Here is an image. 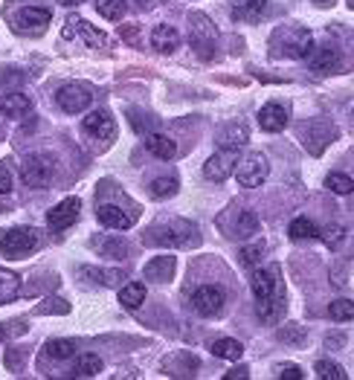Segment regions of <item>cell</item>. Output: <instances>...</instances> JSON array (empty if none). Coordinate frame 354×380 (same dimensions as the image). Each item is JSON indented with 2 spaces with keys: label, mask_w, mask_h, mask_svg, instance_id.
Masks as SVG:
<instances>
[{
  "label": "cell",
  "mask_w": 354,
  "mask_h": 380,
  "mask_svg": "<svg viewBox=\"0 0 354 380\" xmlns=\"http://www.w3.org/2000/svg\"><path fill=\"white\" fill-rule=\"evenodd\" d=\"M146 241L154 247H198L201 233H198V226L186 218H166V221L151 226Z\"/></svg>",
  "instance_id": "1"
},
{
  "label": "cell",
  "mask_w": 354,
  "mask_h": 380,
  "mask_svg": "<svg viewBox=\"0 0 354 380\" xmlns=\"http://www.w3.org/2000/svg\"><path fill=\"white\" fill-rule=\"evenodd\" d=\"M313 50V35L297 24H285L270 35V55L273 59H305Z\"/></svg>",
  "instance_id": "2"
},
{
  "label": "cell",
  "mask_w": 354,
  "mask_h": 380,
  "mask_svg": "<svg viewBox=\"0 0 354 380\" xmlns=\"http://www.w3.org/2000/svg\"><path fill=\"white\" fill-rule=\"evenodd\" d=\"M38 247V233L32 226H9L0 233V253L6 258H24Z\"/></svg>",
  "instance_id": "3"
},
{
  "label": "cell",
  "mask_w": 354,
  "mask_h": 380,
  "mask_svg": "<svg viewBox=\"0 0 354 380\" xmlns=\"http://www.w3.org/2000/svg\"><path fill=\"white\" fill-rule=\"evenodd\" d=\"M215 27L206 15H194L192 17V32H189V44L192 50L198 52V59L201 61H209L212 55H215Z\"/></svg>",
  "instance_id": "4"
},
{
  "label": "cell",
  "mask_w": 354,
  "mask_h": 380,
  "mask_svg": "<svg viewBox=\"0 0 354 380\" xmlns=\"http://www.w3.org/2000/svg\"><path fill=\"white\" fill-rule=\"evenodd\" d=\"M55 175V160L50 154H29L21 163V177L32 189H44Z\"/></svg>",
  "instance_id": "5"
},
{
  "label": "cell",
  "mask_w": 354,
  "mask_h": 380,
  "mask_svg": "<svg viewBox=\"0 0 354 380\" xmlns=\"http://www.w3.org/2000/svg\"><path fill=\"white\" fill-rule=\"evenodd\" d=\"M270 175V163L264 154H247L239 166H235V177H239V186L244 189H255V186H264Z\"/></svg>",
  "instance_id": "6"
},
{
  "label": "cell",
  "mask_w": 354,
  "mask_h": 380,
  "mask_svg": "<svg viewBox=\"0 0 354 380\" xmlns=\"http://www.w3.org/2000/svg\"><path fill=\"white\" fill-rule=\"evenodd\" d=\"M221 226H224V235H229V238H253L255 233L262 230V224H259V218H255V212L253 209H235L232 215H224L221 218Z\"/></svg>",
  "instance_id": "7"
},
{
  "label": "cell",
  "mask_w": 354,
  "mask_h": 380,
  "mask_svg": "<svg viewBox=\"0 0 354 380\" xmlns=\"http://www.w3.org/2000/svg\"><path fill=\"white\" fill-rule=\"evenodd\" d=\"M224 305H227V293L218 284H201V288L192 293V308L201 316H218L224 311Z\"/></svg>",
  "instance_id": "8"
},
{
  "label": "cell",
  "mask_w": 354,
  "mask_h": 380,
  "mask_svg": "<svg viewBox=\"0 0 354 380\" xmlns=\"http://www.w3.org/2000/svg\"><path fill=\"white\" fill-rule=\"evenodd\" d=\"M55 102H58V108H62L64 113H82V110L90 108L93 93L85 85H64V87H58Z\"/></svg>",
  "instance_id": "9"
},
{
  "label": "cell",
  "mask_w": 354,
  "mask_h": 380,
  "mask_svg": "<svg viewBox=\"0 0 354 380\" xmlns=\"http://www.w3.org/2000/svg\"><path fill=\"white\" fill-rule=\"evenodd\" d=\"M235 166H239V151H235V148H221V151H215V154L206 160L204 175L209 180H215V183H221V180H227L235 172Z\"/></svg>",
  "instance_id": "10"
},
{
  "label": "cell",
  "mask_w": 354,
  "mask_h": 380,
  "mask_svg": "<svg viewBox=\"0 0 354 380\" xmlns=\"http://www.w3.org/2000/svg\"><path fill=\"white\" fill-rule=\"evenodd\" d=\"M282 273H279V264H270V268H262L255 270L253 279H250V288H253V296L255 302L259 299H267L273 293H282Z\"/></svg>",
  "instance_id": "11"
},
{
  "label": "cell",
  "mask_w": 354,
  "mask_h": 380,
  "mask_svg": "<svg viewBox=\"0 0 354 380\" xmlns=\"http://www.w3.org/2000/svg\"><path fill=\"white\" fill-rule=\"evenodd\" d=\"M78 212H82V200L78 198H64L58 206H52L47 212V224L52 226V230H67V226H73L78 221Z\"/></svg>",
  "instance_id": "12"
},
{
  "label": "cell",
  "mask_w": 354,
  "mask_h": 380,
  "mask_svg": "<svg viewBox=\"0 0 354 380\" xmlns=\"http://www.w3.org/2000/svg\"><path fill=\"white\" fill-rule=\"evenodd\" d=\"M85 134L96 137V140H113L116 134V122L108 110H90L85 117Z\"/></svg>",
  "instance_id": "13"
},
{
  "label": "cell",
  "mask_w": 354,
  "mask_h": 380,
  "mask_svg": "<svg viewBox=\"0 0 354 380\" xmlns=\"http://www.w3.org/2000/svg\"><path fill=\"white\" fill-rule=\"evenodd\" d=\"M259 125L267 134H279L288 125V108L279 105V102H267L262 110H259Z\"/></svg>",
  "instance_id": "14"
},
{
  "label": "cell",
  "mask_w": 354,
  "mask_h": 380,
  "mask_svg": "<svg viewBox=\"0 0 354 380\" xmlns=\"http://www.w3.org/2000/svg\"><path fill=\"white\" fill-rule=\"evenodd\" d=\"M343 67V55L337 47H320L317 52L311 55V70L317 75H328V73H337Z\"/></svg>",
  "instance_id": "15"
},
{
  "label": "cell",
  "mask_w": 354,
  "mask_h": 380,
  "mask_svg": "<svg viewBox=\"0 0 354 380\" xmlns=\"http://www.w3.org/2000/svg\"><path fill=\"white\" fill-rule=\"evenodd\" d=\"M96 218H99L102 226H108V230H128V226L134 224V215H128L125 209H120L116 203H102L99 209H96Z\"/></svg>",
  "instance_id": "16"
},
{
  "label": "cell",
  "mask_w": 354,
  "mask_h": 380,
  "mask_svg": "<svg viewBox=\"0 0 354 380\" xmlns=\"http://www.w3.org/2000/svg\"><path fill=\"white\" fill-rule=\"evenodd\" d=\"M151 47L163 55H171L177 47H180V32H177L171 24H157L151 32Z\"/></svg>",
  "instance_id": "17"
},
{
  "label": "cell",
  "mask_w": 354,
  "mask_h": 380,
  "mask_svg": "<svg viewBox=\"0 0 354 380\" xmlns=\"http://www.w3.org/2000/svg\"><path fill=\"white\" fill-rule=\"evenodd\" d=\"M50 9L44 6H24L17 12V29H27V32H41L50 24Z\"/></svg>",
  "instance_id": "18"
},
{
  "label": "cell",
  "mask_w": 354,
  "mask_h": 380,
  "mask_svg": "<svg viewBox=\"0 0 354 380\" xmlns=\"http://www.w3.org/2000/svg\"><path fill=\"white\" fill-rule=\"evenodd\" d=\"M143 276H146L148 282H157V284L169 282V279L174 276V256H157V258H151V261L146 264Z\"/></svg>",
  "instance_id": "19"
},
{
  "label": "cell",
  "mask_w": 354,
  "mask_h": 380,
  "mask_svg": "<svg viewBox=\"0 0 354 380\" xmlns=\"http://www.w3.org/2000/svg\"><path fill=\"white\" fill-rule=\"evenodd\" d=\"M194 369H198V360H194L192 354H186V351H180V354H171V357H166L163 360V372L166 374H171V377H192L194 374Z\"/></svg>",
  "instance_id": "20"
},
{
  "label": "cell",
  "mask_w": 354,
  "mask_h": 380,
  "mask_svg": "<svg viewBox=\"0 0 354 380\" xmlns=\"http://www.w3.org/2000/svg\"><path fill=\"white\" fill-rule=\"evenodd\" d=\"M146 151L157 160H174L177 157V145L166 134H146Z\"/></svg>",
  "instance_id": "21"
},
{
  "label": "cell",
  "mask_w": 354,
  "mask_h": 380,
  "mask_svg": "<svg viewBox=\"0 0 354 380\" xmlns=\"http://www.w3.org/2000/svg\"><path fill=\"white\" fill-rule=\"evenodd\" d=\"M255 314H259V319L267 322V326L279 322V316L285 314V299H282V293H273V296H267V299H259V302H255Z\"/></svg>",
  "instance_id": "22"
},
{
  "label": "cell",
  "mask_w": 354,
  "mask_h": 380,
  "mask_svg": "<svg viewBox=\"0 0 354 380\" xmlns=\"http://www.w3.org/2000/svg\"><path fill=\"white\" fill-rule=\"evenodd\" d=\"M0 113L9 119H21L24 113H29V96L27 93H6L0 99Z\"/></svg>",
  "instance_id": "23"
},
{
  "label": "cell",
  "mask_w": 354,
  "mask_h": 380,
  "mask_svg": "<svg viewBox=\"0 0 354 380\" xmlns=\"http://www.w3.org/2000/svg\"><path fill=\"white\" fill-rule=\"evenodd\" d=\"M247 140H250V134H247L244 125H227L221 134H218V145L221 148H235V151H239Z\"/></svg>",
  "instance_id": "24"
},
{
  "label": "cell",
  "mask_w": 354,
  "mask_h": 380,
  "mask_svg": "<svg viewBox=\"0 0 354 380\" xmlns=\"http://www.w3.org/2000/svg\"><path fill=\"white\" fill-rule=\"evenodd\" d=\"M288 235L293 241H308V238H317L320 235V226L313 224L311 218H293L288 226Z\"/></svg>",
  "instance_id": "25"
},
{
  "label": "cell",
  "mask_w": 354,
  "mask_h": 380,
  "mask_svg": "<svg viewBox=\"0 0 354 380\" xmlns=\"http://www.w3.org/2000/svg\"><path fill=\"white\" fill-rule=\"evenodd\" d=\"M120 302L128 308V311H136L146 302V284L143 282H131L120 291Z\"/></svg>",
  "instance_id": "26"
},
{
  "label": "cell",
  "mask_w": 354,
  "mask_h": 380,
  "mask_svg": "<svg viewBox=\"0 0 354 380\" xmlns=\"http://www.w3.org/2000/svg\"><path fill=\"white\" fill-rule=\"evenodd\" d=\"M17 293H21V279H17L12 270H3V268H0V305L12 302Z\"/></svg>",
  "instance_id": "27"
},
{
  "label": "cell",
  "mask_w": 354,
  "mask_h": 380,
  "mask_svg": "<svg viewBox=\"0 0 354 380\" xmlns=\"http://www.w3.org/2000/svg\"><path fill=\"white\" fill-rule=\"evenodd\" d=\"M96 12L108 17V21H122L128 12V3L125 0H96Z\"/></svg>",
  "instance_id": "28"
},
{
  "label": "cell",
  "mask_w": 354,
  "mask_h": 380,
  "mask_svg": "<svg viewBox=\"0 0 354 380\" xmlns=\"http://www.w3.org/2000/svg\"><path fill=\"white\" fill-rule=\"evenodd\" d=\"M212 354L215 357H221V360H241V354H244V346L239 343V339H218V343L212 346Z\"/></svg>",
  "instance_id": "29"
},
{
  "label": "cell",
  "mask_w": 354,
  "mask_h": 380,
  "mask_svg": "<svg viewBox=\"0 0 354 380\" xmlns=\"http://www.w3.org/2000/svg\"><path fill=\"white\" fill-rule=\"evenodd\" d=\"M99 372H102V360L96 354H82L76 360V369H73L76 377H96Z\"/></svg>",
  "instance_id": "30"
},
{
  "label": "cell",
  "mask_w": 354,
  "mask_h": 380,
  "mask_svg": "<svg viewBox=\"0 0 354 380\" xmlns=\"http://www.w3.org/2000/svg\"><path fill=\"white\" fill-rule=\"evenodd\" d=\"M177 177H171V175H166V177H154L151 180V195L157 198V200H166V198H174L177 195Z\"/></svg>",
  "instance_id": "31"
},
{
  "label": "cell",
  "mask_w": 354,
  "mask_h": 380,
  "mask_svg": "<svg viewBox=\"0 0 354 380\" xmlns=\"http://www.w3.org/2000/svg\"><path fill=\"white\" fill-rule=\"evenodd\" d=\"M313 372H317V377L323 380H346V369L340 363H334V360H317V366H313Z\"/></svg>",
  "instance_id": "32"
},
{
  "label": "cell",
  "mask_w": 354,
  "mask_h": 380,
  "mask_svg": "<svg viewBox=\"0 0 354 380\" xmlns=\"http://www.w3.org/2000/svg\"><path fill=\"white\" fill-rule=\"evenodd\" d=\"M328 316L334 322H348L354 319V302L351 299H334L331 305H328Z\"/></svg>",
  "instance_id": "33"
},
{
  "label": "cell",
  "mask_w": 354,
  "mask_h": 380,
  "mask_svg": "<svg viewBox=\"0 0 354 380\" xmlns=\"http://www.w3.org/2000/svg\"><path fill=\"white\" fill-rule=\"evenodd\" d=\"M325 186L331 189L334 195H351V192H354V180H351L348 175H340V172H331V175L325 177Z\"/></svg>",
  "instance_id": "34"
},
{
  "label": "cell",
  "mask_w": 354,
  "mask_h": 380,
  "mask_svg": "<svg viewBox=\"0 0 354 380\" xmlns=\"http://www.w3.org/2000/svg\"><path fill=\"white\" fill-rule=\"evenodd\" d=\"M47 354L55 357V360H70L76 354V343H73V339H50Z\"/></svg>",
  "instance_id": "35"
},
{
  "label": "cell",
  "mask_w": 354,
  "mask_h": 380,
  "mask_svg": "<svg viewBox=\"0 0 354 380\" xmlns=\"http://www.w3.org/2000/svg\"><path fill=\"white\" fill-rule=\"evenodd\" d=\"M82 276H90V279H96V282H102V284H111V288H116L122 279H125V273L122 270H93V268H85L82 270Z\"/></svg>",
  "instance_id": "36"
},
{
  "label": "cell",
  "mask_w": 354,
  "mask_h": 380,
  "mask_svg": "<svg viewBox=\"0 0 354 380\" xmlns=\"http://www.w3.org/2000/svg\"><path fill=\"white\" fill-rule=\"evenodd\" d=\"M76 32H82V38H85V44L87 47H105V32H99V29H93L90 24H85L82 17H78V27H76Z\"/></svg>",
  "instance_id": "37"
},
{
  "label": "cell",
  "mask_w": 354,
  "mask_h": 380,
  "mask_svg": "<svg viewBox=\"0 0 354 380\" xmlns=\"http://www.w3.org/2000/svg\"><path fill=\"white\" fill-rule=\"evenodd\" d=\"M241 264L244 268H255V264L262 261V256H264V241H255V244H247V247H241Z\"/></svg>",
  "instance_id": "38"
},
{
  "label": "cell",
  "mask_w": 354,
  "mask_h": 380,
  "mask_svg": "<svg viewBox=\"0 0 354 380\" xmlns=\"http://www.w3.org/2000/svg\"><path fill=\"white\" fill-rule=\"evenodd\" d=\"M96 247H99V253H102V256H108V258H125V253H128L125 241H116V238L96 241Z\"/></svg>",
  "instance_id": "39"
},
{
  "label": "cell",
  "mask_w": 354,
  "mask_h": 380,
  "mask_svg": "<svg viewBox=\"0 0 354 380\" xmlns=\"http://www.w3.org/2000/svg\"><path fill=\"white\" fill-rule=\"evenodd\" d=\"M267 6V0H235V15H241V17H255V15H262Z\"/></svg>",
  "instance_id": "40"
},
{
  "label": "cell",
  "mask_w": 354,
  "mask_h": 380,
  "mask_svg": "<svg viewBox=\"0 0 354 380\" xmlns=\"http://www.w3.org/2000/svg\"><path fill=\"white\" fill-rule=\"evenodd\" d=\"M317 238H323L328 247H337V244L346 238V230H343L340 224H331V226H325V230H320V235H317Z\"/></svg>",
  "instance_id": "41"
},
{
  "label": "cell",
  "mask_w": 354,
  "mask_h": 380,
  "mask_svg": "<svg viewBox=\"0 0 354 380\" xmlns=\"http://www.w3.org/2000/svg\"><path fill=\"white\" fill-rule=\"evenodd\" d=\"M27 363V351L24 349H9L6 351V369L9 372H21Z\"/></svg>",
  "instance_id": "42"
},
{
  "label": "cell",
  "mask_w": 354,
  "mask_h": 380,
  "mask_svg": "<svg viewBox=\"0 0 354 380\" xmlns=\"http://www.w3.org/2000/svg\"><path fill=\"white\" fill-rule=\"evenodd\" d=\"M276 372H279V380H302V369L297 363H282Z\"/></svg>",
  "instance_id": "43"
},
{
  "label": "cell",
  "mask_w": 354,
  "mask_h": 380,
  "mask_svg": "<svg viewBox=\"0 0 354 380\" xmlns=\"http://www.w3.org/2000/svg\"><path fill=\"white\" fill-rule=\"evenodd\" d=\"M120 35L125 38L128 44H140V27H131V24H125V27H120Z\"/></svg>",
  "instance_id": "44"
},
{
  "label": "cell",
  "mask_w": 354,
  "mask_h": 380,
  "mask_svg": "<svg viewBox=\"0 0 354 380\" xmlns=\"http://www.w3.org/2000/svg\"><path fill=\"white\" fill-rule=\"evenodd\" d=\"M279 339H282V343H302L305 331H302V328H290V331H282Z\"/></svg>",
  "instance_id": "45"
},
{
  "label": "cell",
  "mask_w": 354,
  "mask_h": 380,
  "mask_svg": "<svg viewBox=\"0 0 354 380\" xmlns=\"http://www.w3.org/2000/svg\"><path fill=\"white\" fill-rule=\"evenodd\" d=\"M12 192V175L6 166H0V195H9Z\"/></svg>",
  "instance_id": "46"
},
{
  "label": "cell",
  "mask_w": 354,
  "mask_h": 380,
  "mask_svg": "<svg viewBox=\"0 0 354 380\" xmlns=\"http://www.w3.org/2000/svg\"><path fill=\"white\" fill-rule=\"evenodd\" d=\"M76 27H78V15H70L64 21V29H62V35L67 38V41H73V38H76Z\"/></svg>",
  "instance_id": "47"
},
{
  "label": "cell",
  "mask_w": 354,
  "mask_h": 380,
  "mask_svg": "<svg viewBox=\"0 0 354 380\" xmlns=\"http://www.w3.org/2000/svg\"><path fill=\"white\" fill-rule=\"evenodd\" d=\"M232 377H235V380H247V377H250V369H247V366H239V369H232V372L224 374V380H232Z\"/></svg>",
  "instance_id": "48"
},
{
  "label": "cell",
  "mask_w": 354,
  "mask_h": 380,
  "mask_svg": "<svg viewBox=\"0 0 354 380\" xmlns=\"http://www.w3.org/2000/svg\"><path fill=\"white\" fill-rule=\"evenodd\" d=\"M64 314L67 311V305H38V314Z\"/></svg>",
  "instance_id": "49"
},
{
  "label": "cell",
  "mask_w": 354,
  "mask_h": 380,
  "mask_svg": "<svg viewBox=\"0 0 354 380\" xmlns=\"http://www.w3.org/2000/svg\"><path fill=\"white\" fill-rule=\"evenodd\" d=\"M62 6H78V3H85V0H58Z\"/></svg>",
  "instance_id": "50"
},
{
  "label": "cell",
  "mask_w": 354,
  "mask_h": 380,
  "mask_svg": "<svg viewBox=\"0 0 354 380\" xmlns=\"http://www.w3.org/2000/svg\"><path fill=\"white\" fill-rule=\"evenodd\" d=\"M317 3H323V6H331V3H334V0H317Z\"/></svg>",
  "instance_id": "51"
},
{
  "label": "cell",
  "mask_w": 354,
  "mask_h": 380,
  "mask_svg": "<svg viewBox=\"0 0 354 380\" xmlns=\"http://www.w3.org/2000/svg\"><path fill=\"white\" fill-rule=\"evenodd\" d=\"M346 3H348V6H351V9H354V0H346Z\"/></svg>",
  "instance_id": "52"
}]
</instances>
